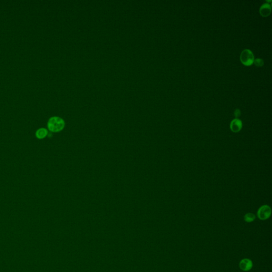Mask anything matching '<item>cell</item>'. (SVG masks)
Here are the masks:
<instances>
[{"mask_svg": "<svg viewBox=\"0 0 272 272\" xmlns=\"http://www.w3.org/2000/svg\"><path fill=\"white\" fill-rule=\"evenodd\" d=\"M65 127L63 119L58 116L51 117L47 122L48 130L52 132H59L62 131Z\"/></svg>", "mask_w": 272, "mask_h": 272, "instance_id": "cell-1", "label": "cell"}, {"mask_svg": "<svg viewBox=\"0 0 272 272\" xmlns=\"http://www.w3.org/2000/svg\"><path fill=\"white\" fill-rule=\"evenodd\" d=\"M254 55L251 51L245 49L240 55V61L242 64L246 66H250L254 63Z\"/></svg>", "mask_w": 272, "mask_h": 272, "instance_id": "cell-2", "label": "cell"}, {"mask_svg": "<svg viewBox=\"0 0 272 272\" xmlns=\"http://www.w3.org/2000/svg\"><path fill=\"white\" fill-rule=\"evenodd\" d=\"M272 213V210L270 206L268 205H263L258 209L257 216L260 220H266L270 218Z\"/></svg>", "mask_w": 272, "mask_h": 272, "instance_id": "cell-3", "label": "cell"}, {"mask_svg": "<svg viewBox=\"0 0 272 272\" xmlns=\"http://www.w3.org/2000/svg\"><path fill=\"white\" fill-rule=\"evenodd\" d=\"M253 266L252 260L248 258H244L240 261L239 263V267L241 270L244 272H247L251 270Z\"/></svg>", "mask_w": 272, "mask_h": 272, "instance_id": "cell-4", "label": "cell"}, {"mask_svg": "<svg viewBox=\"0 0 272 272\" xmlns=\"http://www.w3.org/2000/svg\"><path fill=\"white\" fill-rule=\"evenodd\" d=\"M242 128V121L239 119H235L232 120L230 124V129L232 132H239Z\"/></svg>", "mask_w": 272, "mask_h": 272, "instance_id": "cell-5", "label": "cell"}, {"mask_svg": "<svg viewBox=\"0 0 272 272\" xmlns=\"http://www.w3.org/2000/svg\"><path fill=\"white\" fill-rule=\"evenodd\" d=\"M271 6L269 3H264L259 9L260 15L263 17H267L270 15L271 13Z\"/></svg>", "mask_w": 272, "mask_h": 272, "instance_id": "cell-6", "label": "cell"}, {"mask_svg": "<svg viewBox=\"0 0 272 272\" xmlns=\"http://www.w3.org/2000/svg\"><path fill=\"white\" fill-rule=\"evenodd\" d=\"M48 134V130L44 128H41L37 130L35 133L36 138L38 139H43L46 137Z\"/></svg>", "mask_w": 272, "mask_h": 272, "instance_id": "cell-7", "label": "cell"}, {"mask_svg": "<svg viewBox=\"0 0 272 272\" xmlns=\"http://www.w3.org/2000/svg\"><path fill=\"white\" fill-rule=\"evenodd\" d=\"M256 216L253 213H249L246 214L244 216V220L247 223H251L255 220Z\"/></svg>", "mask_w": 272, "mask_h": 272, "instance_id": "cell-8", "label": "cell"}, {"mask_svg": "<svg viewBox=\"0 0 272 272\" xmlns=\"http://www.w3.org/2000/svg\"><path fill=\"white\" fill-rule=\"evenodd\" d=\"M255 65L257 67H262L264 66V61L262 59H256L254 61Z\"/></svg>", "mask_w": 272, "mask_h": 272, "instance_id": "cell-9", "label": "cell"}, {"mask_svg": "<svg viewBox=\"0 0 272 272\" xmlns=\"http://www.w3.org/2000/svg\"><path fill=\"white\" fill-rule=\"evenodd\" d=\"M234 115L235 117L236 118V119H238V118H239L240 115H241V111H240V110L238 109V108L236 109L235 111H234Z\"/></svg>", "mask_w": 272, "mask_h": 272, "instance_id": "cell-10", "label": "cell"}]
</instances>
